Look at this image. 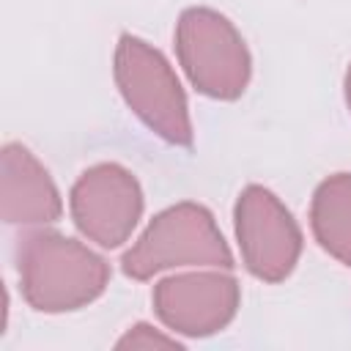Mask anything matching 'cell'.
Returning <instances> with one entry per match:
<instances>
[{"mask_svg":"<svg viewBox=\"0 0 351 351\" xmlns=\"http://www.w3.org/2000/svg\"><path fill=\"white\" fill-rule=\"evenodd\" d=\"M173 266L233 269V252L214 214L200 203L184 200L159 211L121 258V269L132 280H151Z\"/></svg>","mask_w":351,"mask_h":351,"instance_id":"7a4b0ae2","label":"cell"},{"mask_svg":"<svg viewBox=\"0 0 351 351\" xmlns=\"http://www.w3.org/2000/svg\"><path fill=\"white\" fill-rule=\"evenodd\" d=\"M118 348H181V343L170 335H162L156 332L154 326L148 324H134L121 340H118Z\"/></svg>","mask_w":351,"mask_h":351,"instance_id":"30bf717a","label":"cell"},{"mask_svg":"<svg viewBox=\"0 0 351 351\" xmlns=\"http://www.w3.org/2000/svg\"><path fill=\"white\" fill-rule=\"evenodd\" d=\"M71 219L104 250L121 247L137 228L145 200L140 181L115 162L88 167L71 186Z\"/></svg>","mask_w":351,"mask_h":351,"instance_id":"8992f818","label":"cell"},{"mask_svg":"<svg viewBox=\"0 0 351 351\" xmlns=\"http://www.w3.org/2000/svg\"><path fill=\"white\" fill-rule=\"evenodd\" d=\"M241 288L228 269L186 271L154 285V313L159 321L186 337H208L225 329L239 310Z\"/></svg>","mask_w":351,"mask_h":351,"instance_id":"52a82bcc","label":"cell"},{"mask_svg":"<svg viewBox=\"0 0 351 351\" xmlns=\"http://www.w3.org/2000/svg\"><path fill=\"white\" fill-rule=\"evenodd\" d=\"M176 55L189 82L211 99H239L252 74L241 33L214 8H186L176 25Z\"/></svg>","mask_w":351,"mask_h":351,"instance_id":"277c9868","label":"cell"},{"mask_svg":"<svg viewBox=\"0 0 351 351\" xmlns=\"http://www.w3.org/2000/svg\"><path fill=\"white\" fill-rule=\"evenodd\" d=\"M0 214L8 225H47L60 219V192L47 167L22 143L3 145Z\"/></svg>","mask_w":351,"mask_h":351,"instance_id":"ba28073f","label":"cell"},{"mask_svg":"<svg viewBox=\"0 0 351 351\" xmlns=\"http://www.w3.org/2000/svg\"><path fill=\"white\" fill-rule=\"evenodd\" d=\"M16 269L22 296L38 313L80 310L110 282L107 261L58 230L25 233L16 244Z\"/></svg>","mask_w":351,"mask_h":351,"instance_id":"6da1fadb","label":"cell"},{"mask_svg":"<svg viewBox=\"0 0 351 351\" xmlns=\"http://www.w3.org/2000/svg\"><path fill=\"white\" fill-rule=\"evenodd\" d=\"M343 88H346V104H348V110H351V66H348V71H346V82H343Z\"/></svg>","mask_w":351,"mask_h":351,"instance_id":"8fae6325","label":"cell"},{"mask_svg":"<svg viewBox=\"0 0 351 351\" xmlns=\"http://www.w3.org/2000/svg\"><path fill=\"white\" fill-rule=\"evenodd\" d=\"M310 225L315 241L351 269V173H335L315 186Z\"/></svg>","mask_w":351,"mask_h":351,"instance_id":"9c48e42d","label":"cell"},{"mask_svg":"<svg viewBox=\"0 0 351 351\" xmlns=\"http://www.w3.org/2000/svg\"><path fill=\"white\" fill-rule=\"evenodd\" d=\"M233 225L241 261L252 277L280 282L293 271L302 255V230L271 189L244 186L233 208Z\"/></svg>","mask_w":351,"mask_h":351,"instance_id":"5b68a950","label":"cell"},{"mask_svg":"<svg viewBox=\"0 0 351 351\" xmlns=\"http://www.w3.org/2000/svg\"><path fill=\"white\" fill-rule=\"evenodd\" d=\"M115 85L129 110L165 143L189 148L192 118L186 93L167 58L148 41L123 33L115 47Z\"/></svg>","mask_w":351,"mask_h":351,"instance_id":"3957f363","label":"cell"}]
</instances>
